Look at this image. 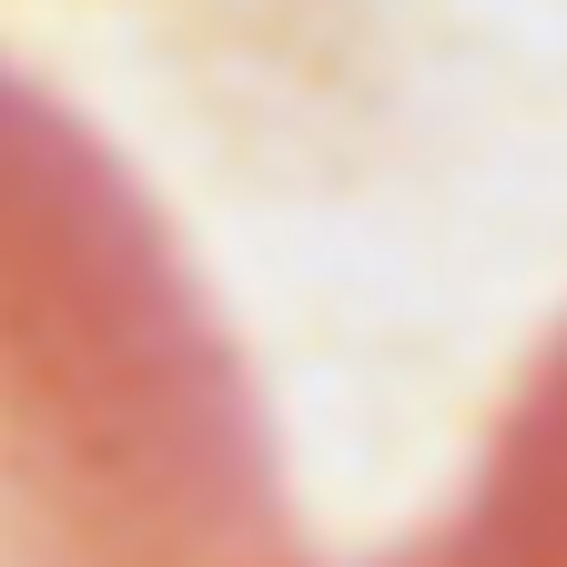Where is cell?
<instances>
[{
  "label": "cell",
  "instance_id": "cell-1",
  "mask_svg": "<svg viewBox=\"0 0 567 567\" xmlns=\"http://www.w3.org/2000/svg\"><path fill=\"white\" fill-rule=\"evenodd\" d=\"M0 567H274L254 405L82 132L0 92Z\"/></svg>",
  "mask_w": 567,
  "mask_h": 567
},
{
  "label": "cell",
  "instance_id": "cell-2",
  "mask_svg": "<svg viewBox=\"0 0 567 567\" xmlns=\"http://www.w3.org/2000/svg\"><path fill=\"white\" fill-rule=\"evenodd\" d=\"M415 567H567V354L517 405L507 446L486 466L476 517Z\"/></svg>",
  "mask_w": 567,
  "mask_h": 567
}]
</instances>
